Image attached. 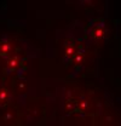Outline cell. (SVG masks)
<instances>
[{"instance_id": "cell-5", "label": "cell", "mask_w": 121, "mask_h": 126, "mask_svg": "<svg viewBox=\"0 0 121 126\" xmlns=\"http://www.w3.org/2000/svg\"><path fill=\"white\" fill-rule=\"evenodd\" d=\"M86 53H87V50H86V46H85V47H82V48H80V50H79V52H77L75 56L73 57V60L69 62V63H72V64H73V67L75 68L76 70H77L79 68H81V67H82V64H84V62H85Z\"/></svg>"}, {"instance_id": "cell-3", "label": "cell", "mask_w": 121, "mask_h": 126, "mask_svg": "<svg viewBox=\"0 0 121 126\" xmlns=\"http://www.w3.org/2000/svg\"><path fill=\"white\" fill-rule=\"evenodd\" d=\"M16 55V45L15 43L9 38L4 36L0 39V57L5 58L6 61Z\"/></svg>"}, {"instance_id": "cell-4", "label": "cell", "mask_w": 121, "mask_h": 126, "mask_svg": "<svg viewBox=\"0 0 121 126\" xmlns=\"http://www.w3.org/2000/svg\"><path fill=\"white\" fill-rule=\"evenodd\" d=\"M23 64H24V60H23L21 56L15 55V56H12V57H10V58L7 60L6 68H7V70H10V72H16V70L21 69V68L23 67Z\"/></svg>"}, {"instance_id": "cell-7", "label": "cell", "mask_w": 121, "mask_h": 126, "mask_svg": "<svg viewBox=\"0 0 121 126\" xmlns=\"http://www.w3.org/2000/svg\"><path fill=\"white\" fill-rule=\"evenodd\" d=\"M11 98V94L6 87H0V106H4L6 103H9Z\"/></svg>"}, {"instance_id": "cell-6", "label": "cell", "mask_w": 121, "mask_h": 126, "mask_svg": "<svg viewBox=\"0 0 121 126\" xmlns=\"http://www.w3.org/2000/svg\"><path fill=\"white\" fill-rule=\"evenodd\" d=\"M77 103H79V99H76L74 97H68L64 102V108L69 113L77 111Z\"/></svg>"}, {"instance_id": "cell-1", "label": "cell", "mask_w": 121, "mask_h": 126, "mask_svg": "<svg viewBox=\"0 0 121 126\" xmlns=\"http://www.w3.org/2000/svg\"><path fill=\"white\" fill-rule=\"evenodd\" d=\"M86 35L92 41H102L108 36V28L103 18L92 19L86 29Z\"/></svg>"}, {"instance_id": "cell-2", "label": "cell", "mask_w": 121, "mask_h": 126, "mask_svg": "<svg viewBox=\"0 0 121 126\" xmlns=\"http://www.w3.org/2000/svg\"><path fill=\"white\" fill-rule=\"evenodd\" d=\"M85 46H86V43L82 39H77L74 36L67 38L63 43V61L65 63H69L73 60V57L79 52V50Z\"/></svg>"}]
</instances>
